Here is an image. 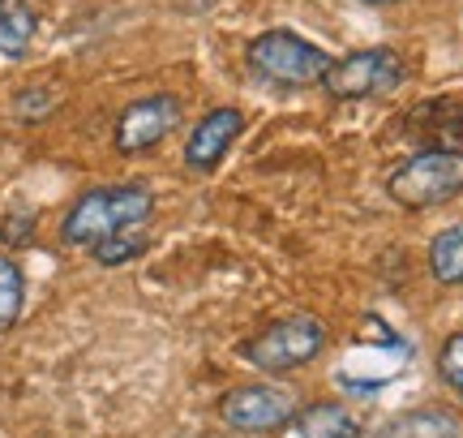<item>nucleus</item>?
<instances>
[{
	"label": "nucleus",
	"instance_id": "7",
	"mask_svg": "<svg viewBox=\"0 0 463 438\" xmlns=\"http://www.w3.org/2000/svg\"><path fill=\"white\" fill-rule=\"evenodd\" d=\"M176 125H181V100L176 95H146V100L129 103L116 120V151L142 155L150 147H159Z\"/></svg>",
	"mask_w": 463,
	"mask_h": 438
},
{
	"label": "nucleus",
	"instance_id": "13",
	"mask_svg": "<svg viewBox=\"0 0 463 438\" xmlns=\"http://www.w3.org/2000/svg\"><path fill=\"white\" fill-rule=\"evenodd\" d=\"M22 301H26V280L14 258L0 253V331H9L22 319Z\"/></svg>",
	"mask_w": 463,
	"mask_h": 438
},
{
	"label": "nucleus",
	"instance_id": "8",
	"mask_svg": "<svg viewBox=\"0 0 463 438\" xmlns=\"http://www.w3.org/2000/svg\"><path fill=\"white\" fill-rule=\"evenodd\" d=\"M403 134L420 142L425 151H459L463 142V103L459 100H425L416 103L408 120H403Z\"/></svg>",
	"mask_w": 463,
	"mask_h": 438
},
{
	"label": "nucleus",
	"instance_id": "9",
	"mask_svg": "<svg viewBox=\"0 0 463 438\" xmlns=\"http://www.w3.org/2000/svg\"><path fill=\"white\" fill-rule=\"evenodd\" d=\"M241 129H245V117L236 108H215L211 117H202L194 125V134L184 142V164L194 172H211L228 155L232 142L241 138Z\"/></svg>",
	"mask_w": 463,
	"mask_h": 438
},
{
	"label": "nucleus",
	"instance_id": "14",
	"mask_svg": "<svg viewBox=\"0 0 463 438\" xmlns=\"http://www.w3.org/2000/svg\"><path fill=\"white\" fill-rule=\"evenodd\" d=\"M146 250V228H133V233H120L112 236V241H103V245H95V262H103V267H116V262H129V258H137V253Z\"/></svg>",
	"mask_w": 463,
	"mask_h": 438
},
{
	"label": "nucleus",
	"instance_id": "4",
	"mask_svg": "<svg viewBox=\"0 0 463 438\" xmlns=\"http://www.w3.org/2000/svg\"><path fill=\"white\" fill-rule=\"evenodd\" d=\"M322 344H326L322 322L309 319V314H292V319H279L266 331H258L241 353H245L249 366H258L266 374H288L305 366V361H314L322 353Z\"/></svg>",
	"mask_w": 463,
	"mask_h": 438
},
{
	"label": "nucleus",
	"instance_id": "18",
	"mask_svg": "<svg viewBox=\"0 0 463 438\" xmlns=\"http://www.w3.org/2000/svg\"><path fill=\"white\" fill-rule=\"evenodd\" d=\"M5 5H9V0H5Z\"/></svg>",
	"mask_w": 463,
	"mask_h": 438
},
{
	"label": "nucleus",
	"instance_id": "3",
	"mask_svg": "<svg viewBox=\"0 0 463 438\" xmlns=\"http://www.w3.org/2000/svg\"><path fill=\"white\" fill-rule=\"evenodd\" d=\"M463 194V151H420L391 172V198L399 206H442Z\"/></svg>",
	"mask_w": 463,
	"mask_h": 438
},
{
	"label": "nucleus",
	"instance_id": "10",
	"mask_svg": "<svg viewBox=\"0 0 463 438\" xmlns=\"http://www.w3.org/2000/svg\"><path fill=\"white\" fill-rule=\"evenodd\" d=\"M300 438H364L361 422L339 405H314L297 417Z\"/></svg>",
	"mask_w": 463,
	"mask_h": 438
},
{
	"label": "nucleus",
	"instance_id": "11",
	"mask_svg": "<svg viewBox=\"0 0 463 438\" xmlns=\"http://www.w3.org/2000/svg\"><path fill=\"white\" fill-rule=\"evenodd\" d=\"M430 271H433V280H442V284H463V224L433 236Z\"/></svg>",
	"mask_w": 463,
	"mask_h": 438
},
{
	"label": "nucleus",
	"instance_id": "6",
	"mask_svg": "<svg viewBox=\"0 0 463 438\" xmlns=\"http://www.w3.org/2000/svg\"><path fill=\"white\" fill-rule=\"evenodd\" d=\"M219 417L241 434H270V430H283L297 417V395L288 387H266V383L236 387L219 405Z\"/></svg>",
	"mask_w": 463,
	"mask_h": 438
},
{
	"label": "nucleus",
	"instance_id": "12",
	"mask_svg": "<svg viewBox=\"0 0 463 438\" xmlns=\"http://www.w3.org/2000/svg\"><path fill=\"white\" fill-rule=\"evenodd\" d=\"M34 31H39V22H34L31 9L22 0H9L0 9V56H22V52L31 48Z\"/></svg>",
	"mask_w": 463,
	"mask_h": 438
},
{
	"label": "nucleus",
	"instance_id": "15",
	"mask_svg": "<svg viewBox=\"0 0 463 438\" xmlns=\"http://www.w3.org/2000/svg\"><path fill=\"white\" fill-rule=\"evenodd\" d=\"M438 370H442V378H447V387L463 395V331H459V336H450L447 344H442Z\"/></svg>",
	"mask_w": 463,
	"mask_h": 438
},
{
	"label": "nucleus",
	"instance_id": "16",
	"mask_svg": "<svg viewBox=\"0 0 463 438\" xmlns=\"http://www.w3.org/2000/svg\"><path fill=\"white\" fill-rule=\"evenodd\" d=\"M31 233H34V219L31 215H9V224H0V241H9V245L26 241Z\"/></svg>",
	"mask_w": 463,
	"mask_h": 438
},
{
	"label": "nucleus",
	"instance_id": "2",
	"mask_svg": "<svg viewBox=\"0 0 463 438\" xmlns=\"http://www.w3.org/2000/svg\"><path fill=\"white\" fill-rule=\"evenodd\" d=\"M249 69L275 86H314L326 78L331 56L322 48H314L309 39H300L292 31H266L258 34L245 52Z\"/></svg>",
	"mask_w": 463,
	"mask_h": 438
},
{
	"label": "nucleus",
	"instance_id": "17",
	"mask_svg": "<svg viewBox=\"0 0 463 438\" xmlns=\"http://www.w3.org/2000/svg\"><path fill=\"white\" fill-rule=\"evenodd\" d=\"M369 5H391V0H369Z\"/></svg>",
	"mask_w": 463,
	"mask_h": 438
},
{
	"label": "nucleus",
	"instance_id": "1",
	"mask_svg": "<svg viewBox=\"0 0 463 438\" xmlns=\"http://www.w3.org/2000/svg\"><path fill=\"white\" fill-rule=\"evenodd\" d=\"M150 211H155V198H150L146 186H108V189H90L78 203L69 206L65 224H61V236L69 245H86L95 250L103 241H112L120 233H133V228H146Z\"/></svg>",
	"mask_w": 463,
	"mask_h": 438
},
{
	"label": "nucleus",
	"instance_id": "5",
	"mask_svg": "<svg viewBox=\"0 0 463 438\" xmlns=\"http://www.w3.org/2000/svg\"><path fill=\"white\" fill-rule=\"evenodd\" d=\"M403 78H408V65L391 48H364L344 56V61H335L326 69L322 86L331 90L335 100H378V95L399 90Z\"/></svg>",
	"mask_w": 463,
	"mask_h": 438
}]
</instances>
